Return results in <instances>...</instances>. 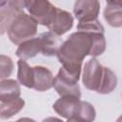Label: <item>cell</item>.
I'll return each mask as SVG.
<instances>
[{"label":"cell","mask_w":122,"mask_h":122,"mask_svg":"<svg viewBox=\"0 0 122 122\" xmlns=\"http://www.w3.org/2000/svg\"><path fill=\"white\" fill-rule=\"evenodd\" d=\"M80 75L71 73L66 69L61 67L58 71L57 75L54 77L53 88L61 97H81L80 87L78 85V80Z\"/></svg>","instance_id":"3"},{"label":"cell","mask_w":122,"mask_h":122,"mask_svg":"<svg viewBox=\"0 0 122 122\" xmlns=\"http://www.w3.org/2000/svg\"><path fill=\"white\" fill-rule=\"evenodd\" d=\"M77 30L78 31H83V32H88V33H92V32H101V33H104L105 29L102 26V24L99 22V20L95 19V20H92V21L78 23Z\"/></svg>","instance_id":"20"},{"label":"cell","mask_w":122,"mask_h":122,"mask_svg":"<svg viewBox=\"0 0 122 122\" xmlns=\"http://www.w3.org/2000/svg\"><path fill=\"white\" fill-rule=\"evenodd\" d=\"M39 52H41V41L39 36L21 43L15 51L16 56L22 60L32 58Z\"/></svg>","instance_id":"13"},{"label":"cell","mask_w":122,"mask_h":122,"mask_svg":"<svg viewBox=\"0 0 122 122\" xmlns=\"http://www.w3.org/2000/svg\"><path fill=\"white\" fill-rule=\"evenodd\" d=\"M21 93L19 84L13 79H4L0 82V101H10L19 98Z\"/></svg>","instance_id":"14"},{"label":"cell","mask_w":122,"mask_h":122,"mask_svg":"<svg viewBox=\"0 0 122 122\" xmlns=\"http://www.w3.org/2000/svg\"><path fill=\"white\" fill-rule=\"evenodd\" d=\"M116 122H122V115H120V116H119V117L117 118Z\"/></svg>","instance_id":"25"},{"label":"cell","mask_w":122,"mask_h":122,"mask_svg":"<svg viewBox=\"0 0 122 122\" xmlns=\"http://www.w3.org/2000/svg\"><path fill=\"white\" fill-rule=\"evenodd\" d=\"M73 25V17L72 15L64 10L56 8L55 13L48 26V29L50 31L61 36L65 34L68 30L71 29Z\"/></svg>","instance_id":"8"},{"label":"cell","mask_w":122,"mask_h":122,"mask_svg":"<svg viewBox=\"0 0 122 122\" xmlns=\"http://www.w3.org/2000/svg\"><path fill=\"white\" fill-rule=\"evenodd\" d=\"M25 1L3 0L0 2V30L1 34L8 31V29L15 17L23 11Z\"/></svg>","instance_id":"6"},{"label":"cell","mask_w":122,"mask_h":122,"mask_svg":"<svg viewBox=\"0 0 122 122\" xmlns=\"http://www.w3.org/2000/svg\"><path fill=\"white\" fill-rule=\"evenodd\" d=\"M15 122H36V121L33 120V119H31V118H29V117H22V118L18 119Z\"/></svg>","instance_id":"23"},{"label":"cell","mask_w":122,"mask_h":122,"mask_svg":"<svg viewBox=\"0 0 122 122\" xmlns=\"http://www.w3.org/2000/svg\"><path fill=\"white\" fill-rule=\"evenodd\" d=\"M42 122H64L61 119L57 118V117H48L46 119H44Z\"/></svg>","instance_id":"22"},{"label":"cell","mask_w":122,"mask_h":122,"mask_svg":"<svg viewBox=\"0 0 122 122\" xmlns=\"http://www.w3.org/2000/svg\"><path fill=\"white\" fill-rule=\"evenodd\" d=\"M39 37L41 41L42 54L45 56L57 55V52L63 44L62 38L51 31L43 32L39 35Z\"/></svg>","instance_id":"10"},{"label":"cell","mask_w":122,"mask_h":122,"mask_svg":"<svg viewBox=\"0 0 122 122\" xmlns=\"http://www.w3.org/2000/svg\"><path fill=\"white\" fill-rule=\"evenodd\" d=\"M67 122H77L76 120H74L73 118H69L68 120H67Z\"/></svg>","instance_id":"24"},{"label":"cell","mask_w":122,"mask_h":122,"mask_svg":"<svg viewBox=\"0 0 122 122\" xmlns=\"http://www.w3.org/2000/svg\"><path fill=\"white\" fill-rule=\"evenodd\" d=\"M25 106V101L22 98H16L10 101H0V117L8 119L18 113Z\"/></svg>","instance_id":"15"},{"label":"cell","mask_w":122,"mask_h":122,"mask_svg":"<svg viewBox=\"0 0 122 122\" xmlns=\"http://www.w3.org/2000/svg\"><path fill=\"white\" fill-rule=\"evenodd\" d=\"M104 72V67L98 62L97 59L92 58L84 64L82 72V82L84 86L91 91L99 89Z\"/></svg>","instance_id":"5"},{"label":"cell","mask_w":122,"mask_h":122,"mask_svg":"<svg viewBox=\"0 0 122 122\" xmlns=\"http://www.w3.org/2000/svg\"><path fill=\"white\" fill-rule=\"evenodd\" d=\"M25 8L34 21L48 27L55 13L56 7L47 0H26Z\"/></svg>","instance_id":"4"},{"label":"cell","mask_w":122,"mask_h":122,"mask_svg":"<svg viewBox=\"0 0 122 122\" xmlns=\"http://www.w3.org/2000/svg\"><path fill=\"white\" fill-rule=\"evenodd\" d=\"M92 48L91 51V56L96 57L101 55L106 50V39L104 33L101 32H92Z\"/></svg>","instance_id":"19"},{"label":"cell","mask_w":122,"mask_h":122,"mask_svg":"<svg viewBox=\"0 0 122 122\" xmlns=\"http://www.w3.org/2000/svg\"><path fill=\"white\" fill-rule=\"evenodd\" d=\"M17 79L19 83L29 89L33 88V67H30L25 60L20 59L17 62Z\"/></svg>","instance_id":"16"},{"label":"cell","mask_w":122,"mask_h":122,"mask_svg":"<svg viewBox=\"0 0 122 122\" xmlns=\"http://www.w3.org/2000/svg\"><path fill=\"white\" fill-rule=\"evenodd\" d=\"M80 103V99L76 97H60L55 101L52 108L56 113L64 118H71L75 113L77 107Z\"/></svg>","instance_id":"11"},{"label":"cell","mask_w":122,"mask_h":122,"mask_svg":"<svg viewBox=\"0 0 122 122\" xmlns=\"http://www.w3.org/2000/svg\"><path fill=\"white\" fill-rule=\"evenodd\" d=\"M103 15L110 26L122 27V1H108Z\"/></svg>","instance_id":"12"},{"label":"cell","mask_w":122,"mask_h":122,"mask_svg":"<svg viewBox=\"0 0 122 122\" xmlns=\"http://www.w3.org/2000/svg\"><path fill=\"white\" fill-rule=\"evenodd\" d=\"M92 48V34L77 30L63 42L57 52V58L64 69L71 73L80 75L83 60L87 55L91 54Z\"/></svg>","instance_id":"1"},{"label":"cell","mask_w":122,"mask_h":122,"mask_svg":"<svg viewBox=\"0 0 122 122\" xmlns=\"http://www.w3.org/2000/svg\"><path fill=\"white\" fill-rule=\"evenodd\" d=\"M13 71V62L10 57L1 54L0 55V78L4 80L8 78Z\"/></svg>","instance_id":"21"},{"label":"cell","mask_w":122,"mask_h":122,"mask_svg":"<svg viewBox=\"0 0 122 122\" xmlns=\"http://www.w3.org/2000/svg\"><path fill=\"white\" fill-rule=\"evenodd\" d=\"M99 11L100 3L97 0H78L73 6V13L79 23L97 19Z\"/></svg>","instance_id":"7"},{"label":"cell","mask_w":122,"mask_h":122,"mask_svg":"<svg viewBox=\"0 0 122 122\" xmlns=\"http://www.w3.org/2000/svg\"><path fill=\"white\" fill-rule=\"evenodd\" d=\"M7 32L13 44L20 45L29 39L34 38L37 32V23L30 15L22 11L11 22Z\"/></svg>","instance_id":"2"},{"label":"cell","mask_w":122,"mask_h":122,"mask_svg":"<svg viewBox=\"0 0 122 122\" xmlns=\"http://www.w3.org/2000/svg\"><path fill=\"white\" fill-rule=\"evenodd\" d=\"M116 86H117V77L115 73L111 69L104 67L102 81L99 89L97 90V92L101 94L110 93L116 88Z\"/></svg>","instance_id":"18"},{"label":"cell","mask_w":122,"mask_h":122,"mask_svg":"<svg viewBox=\"0 0 122 122\" xmlns=\"http://www.w3.org/2000/svg\"><path fill=\"white\" fill-rule=\"evenodd\" d=\"M95 114V110L92 104L87 101H80L75 113L71 118H73L77 122H93Z\"/></svg>","instance_id":"17"},{"label":"cell","mask_w":122,"mask_h":122,"mask_svg":"<svg viewBox=\"0 0 122 122\" xmlns=\"http://www.w3.org/2000/svg\"><path fill=\"white\" fill-rule=\"evenodd\" d=\"M54 77L51 71L42 66L33 67V88L38 92H45L53 87Z\"/></svg>","instance_id":"9"}]
</instances>
